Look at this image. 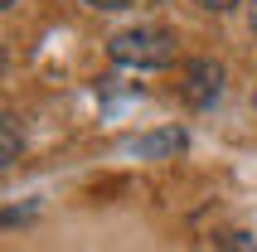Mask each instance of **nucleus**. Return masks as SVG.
<instances>
[{
    "label": "nucleus",
    "mask_w": 257,
    "mask_h": 252,
    "mask_svg": "<svg viewBox=\"0 0 257 252\" xmlns=\"http://www.w3.org/2000/svg\"><path fill=\"white\" fill-rule=\"evenodd\" d=\"M107 54H112V63H126V68H165L175 58V34L156 25H136V29L112 34Z\"/></svg>",
    "instance_id": "nucleus-1"
},
{
    "label": "nucleus",
    "mask_w": 257,
    "mask_h": 252,
    "mask_svg": "<svg viewBox=\"0 0 257 252\" xmlns=\"http://www.w3.org/2000/svg\"><path fill=\"white\" fill-rule=\"evenodd\" d=\"M218 92H223V68H218L214 58H194V63L185 68V102L209 107Z\"/></svg>",
    "instance_id": "nucleus-2"
},
{
    "label": "nucleus",
    "mask_w": 257,
    "mask_h": 252,
    "mask_svg": "<svg viewBox=\"0 0 257 252\" xmlns=\"http://www.w3.org/2000/svg\"><path fill=\"white\" fill-rule=\"evenodd\" d=\"M185 146H189V136H185V131H160V136L136 141V151H141V155H180Z\"/></svg>",
    "instance_id": "nucleus-3"
},
{
    "label": "nucleus",
    "mask_w": 257,
    "mask_h": 252,
    "mask_svg": "<svg viewBox=\"0 0 257 252\" xmlns=\"http://www.w3.org/2000/svg\"><path fill=\"white\" fill-rule=\"evenodd\" d=\"M20 146H25L20 141V121L15 116H0V165H15L20 160Z\"/></svg>",
    "instance_id": "nucleus-4"
},
{
    "label": "nucleus",
    "mask_w": 257,
    "mask_h": 252,
    "mask_svg": "<svg viewBox=\"0 0 257 252\" xmlns=\"http://www.w3.org/2000/svg\"><path fill=\"white\" fill-rule=\"evenodd\" d=\"M218 247H223V252H257L247 233H223V242H218Z\"/></svg>",
    "instance_id": "nucleus-5"
},
{
    "label": "nucleus",
    "mask_w": 257,
    "mask_h": 252,
    "mask_svg": "<svg viewBox=\"0 0 257 252\" xmlns=\"http://www.w3.org/2000/svg\"><path fill=\"white\" fill-rule=\"evenodd\" d=\"M83 5H92V10H126L131 0H83Z\"/></svg>",
    "instance_id": "nucleus-6"
},
{
    "label": "nucleus",
    "mask_w": 257,
    "mask_h": 252,
    "mask_svg": "<svg viewBox=\"0 0 257 252\" xmlns=\"http://www.w3.org/2000/svg\"><path fill=\"white\" fill-rule=\"evenodd\" d=\"M194 5H204V10H233L238 0H194Z\"/></svg>",
    "instance_id": "nucleus-7"
},
{
    "label": "nucleus",
    "mask_w": 257,
    "mask_h": 252,
    "mask_svg": "<svg viewBox=\"0 0 257 252\" xmlns=\"http://www.w3.org/2000/svg\"><path fill=\"white\" fill-rule=\"evenodd\" d=\"M247 29H252V34H257V0H252V5H247Z\"/></svg>",
    "instance_id": "nucleus-8"
},
{
    "label": "nucleus",
    "mask_w": 257,
    "mask_h": 252,
    "mask_svg": "<svg viewBox=\"0 0 257 252\" xmlns=\"http://www.w3.org/2000/svg\"><path fill=\"white\" fill-rule=\"evenodd\" d=\"M0 5H15V0H0Z\"/></svg>",
    "instance_id": "nucleus-9"
}]
</instances>
